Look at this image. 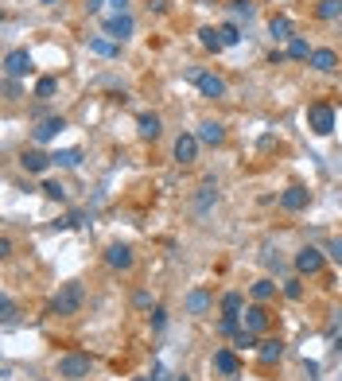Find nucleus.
I'll return each mask as SVG.
<instances>
[{"instance_id": "obj_1", "label": "nucleus", "mask_w": 342, "mask_h": 381, "mask_svg": "<svg viewBox=\"0 0 342 381\" xmlns=\"http://www.w3.org/2000/svg\"><path fill=\"white\" fill-rule=\"evenodd\" d=\"M187 82H195L198 94H203V98H210V101H222L225 94H230V86H225L222 74H214V70H203V67H191V70H187Z\"/></svg>"}, {"instance_id": "obj_2", "label": "nucleus", "mask_w": 342, "mask_h": 381, "mask_svg": "<svg viewBox=\"0 0 342 381\" xmlns=\"http://www.w3.org/2000/svg\"><path fill=\"white\" fill-rule=\"evenodd\" d=\"M334 105L331 101H311V105H307V128H311L315 137H331L334 133Z\"/></svg>"}, {"instance_id": "obj_3", "label": "nucleus", "mask_w": 342, "mask_h": 381, "mask_svg": "<svg viewBox=\"0 0 342 381\" xmlns=\"http://www.w3.org/2000/svg\"><path fill=\"white\" fill-rule=\"evenodd\" d=\"M82 284L78 280H67L59 288V296H55V300H51V312L55 315H62V319H67V315H78V307H82Z\"/></svg>"}, {"instance_id": "obj_4", "label": "nucleus", "mask_w": 342, "mask_h": 381, "mask_svg": "<svg viewBox=\"0 0 342 381\" xmlns=\"http://www.w3.org/2000/svg\"><path fill=\"white\" fill-rule=\"evenodd\" d=\"M101 31H105L113 43H125V40H132L137 20H132L128 12H109V16H101Z\"/></svg>"}, {"instance_id": "obj_5", "label": "nucleus", "mask_w": 342, "mask_h": 381, "mask_svg": "<svg viewBox=\"0 0 342 381\" xmlns=\"http://www.w3.org/2000/svg\"><path fill=\"white\" fill-rule=\"evenodd\" d=\"M55 370H59L62 381H86L89 370H94V362H89V354H62Z\"/></svg>"}, {"instance_id": "obj_6", "label": "nucleus", "mask_w": 342, "mask_h": 381, "mask_svg": "<svg viewBox=\"0 0 342 381\" xmlns=\"http://www.w3.org/2000/svg\"><path fill=\"white\" fill-rule=\"evenodd\" d=\"M31 70H35V59H31L28 47H12L8 55H4V78H28Z\"/></svg>"}, {"instance_id": "obj_7", "label": "nucleus", "mask_w": 342, "mask_h": 381, "mask_svg": "<svg viewBox=\"0 0 342 381\" xmlns=\"http://www.w3.org/2000/svg\"><path fill=\"white\" fill-rule=\"evenodd\" d=\"M296 273L300 276H315V273H323V264H327V253H323L319 245H303L300 253H296Z\"/></svg>"}, {"instance_id": "obj_8", "label": "nucleus", "mask_w": 342, "mask_h": 381, "mask_svg": "<svg viewBox=\"0 0 342 381\" xmlns=\"http://www.w3.org/2000/svg\"><path fill=\"white\" fill-rule=\"evenodd\" d=\"M171 160H176L179 167H191L198 160V137L195 133H179L176 137V148H171Z\"/></svg>"}, {"instance_id": "obj_9", "label": "nucleus", "mask_w": 342, "mask_h": 381, "mask_svg": "<svg viewBox=\"0 0 342 381\" xmlns=\"http://www.w3.org/2000/svg\"><path fill=\"white\" fill-rule=\"evenodd\" d=\"M105 264L113 269V273H128L132 264H137V253H132V245H125V242H113L105 249Z\"/></svg>"}, {"instance_id": "obj_10", "label": "nucleus", "mask_w": 342, "mask_h": 381, "mask_svg": "<svg viewBox=\"0 0 342 381\" xmlns=\"http://www.w3.org/2000/svg\"><path fill=\"white\" fill-rule=\"evenodd\" d=\"M307 203H311V191L303 183H292L280 191V206L288 210V214H300V210H307Z\"/></svg>"}, {"instance_id": "obj_11", "label": "nucleus", "mask_w": 342, "mask_h": 381, "mask_svg": "<svg viewBox=\"0 0 342 381\" xmlns=\"http://www.w3.org/2000/svg\"><path fill=\"white\" fill-rule=\"evenodd\" d=\"M241 327L245 331H253L264 339V331H268V312H264V303H245V312H241Z\"/></svg>"}, {"instance_id": "obj_12", "label": "nucleus", "mask_w": 342, "mask_h": 381, "mask_svg": "<svg viewBox=\"0 0 342 381\" xmlns=\"http://www.w3.org/2000/svg\"><path fill=\"white\" fill-rule=\"evenodd\" d=\"M67 128H70L67 117H43L40 125L31 128V140H35V144H51V140L59 137V133H67Z\"/></svg>"}, {"instance_id": "obj_13", "label": "nucleus", "mask_w": 342, "mask_h": 381, "mask_svg": "<svg viewBox=\"0 0 342 381\" xmlns=\"http://www.w3.org/2000/svg\"><path fill=\"white\" fill-rule=\"evenodd\" d=\"M214 370L222 373V378H237V373H241V358H237L234 346H218L214 350Z\"/></svg>"}, {"instance_id": "obj_14", "label": "nucleus", "mask_w": 342, "mask_h": 381, "mask_svg": "<svg viewBox=\"0 0 342 381\" xmlns=\"http://www.w3.org/2000/svg\"><path fill=\"white\" fill-rule=\"evenodd\" d=\"M20 167L28 171V176H43V171L51 167V156H47V152H40V148H24V152H20Z\"/></svg>"}, {"instance_id": "obj_15", "label": "nucleus", "mask_w": 342, "mask_h": 381, "mask_svg": "<svg viewBox=\"0 0 342 381\" xmlns=\"http://www.w3.org/2000/svg\"><path fill=\"white\" fill-rule=\"evenodd\" d=\"M183 303H187V315H210V307H214V292H206V288H191Z\"/></svg>"}, {"instance_id": "obj_16", "label": "nucleus", "mask_w": 342, "mask_h": 381, "mask_svg": "<svg viewBox=\"0 0 342 381\" xmlns=\"http://www.w3.org/2000/svg\"><path fill=\"white\" fill-rule=\"evenodd\" d=\"M195 137H198V144H206V148H222L225 144V125L222 121H203Z\"/></svg>"}, {"instance_id": "obj_17", "label": "nucleus", "mask_w": 342, "mask_h": 381, "mask_svg": "<svg viewBox=\"0 0 342 381\" xmlns=\"http://www.w3.org/2000/svg\"><path fill=\"white\" fill-rule=\"evenodd\" d=\"M137 133H140V140H160L164 137V121H160V113H140Z\"/></svg>"}, {"instance_id": "obj_18", "label": "nucleus", "mask_w": 342, "mask_h": 381, "mask_svg": "<svg viewBox=\"0 0 342 381\" xmlns=\"http://www.w3.org/2000/svg\"><path fill=\"white\" fill-rule=\"evenodd\" d=\"M307 62H311V67L319 70V74H334V70H339V55H334L331 47H315Z\"/></svg>"}, {"instance_id": "obj_19", "label": "nucleus", "mask_w": 342, "mask_h": 381, "mask_svg": "<svg viewBox=\"0 0 342 381\" xmlns=\"http://www.w3.org/2000/svg\"><path fill=\"white\" fill-rule=\"evenodd\" d=\"M257 358H261L264 366L280 362V358H284V342H280V339H261V346H257Z\"/></svg>"}, {"instance_id": "obj_20", "label": "nucleus", "mask_w": 342, "mask_h": 381, "mask_svg": "<svg viewBox=\"0 0 342 381\" xmlns=\"http://www.w3.org/2000/svg\"><path fill=\"white\" fill-rule=\"evenodd\" d=\"M249 296H253L257 303H268V300L276 296V280H273V276H261V280H253V284H249Z\"/></svg>"}, {"instance_id": "obj_21", "label": "nucleus", "mask_w": 342, "mask_h": 381, "mask_svg": "<svg viewBox=\"0 0 342 381\" xmlns=\"http://www.w3.org/2000/svg\"><path fill=\"white\" fill-rule=\"evenodd\" d=\"M198 43H203L206 51H225V40H222V28H210V24H206V28H198Z\"/></svg>"}, {"instance_id": "obj_22", "label": "nucleus", "mask_w": 342, "mask_h": 381, "mask_svg": "<svg viewBox=\"0 0 342 381\" xmlns=\"http://www.w3.org/2000/svg\"><path fill=\"white\" fill-rule=\"evenodd\" d=\"M214 203H218V187L214 183H203V187H198V195H195V214H206Z\"/></svg>"}, {"instance_id": "obj_23", "label": "nucleus", "mask_w": 342, "mask_h": 381, "mask_svg": "<svg viewBox=\"0 0 342 381\" xmlns=\"http://www.w3.org/2000/svg\"><path fill=\"white\" fill-rule=\"evenodd\" d=\"M230 346H234L237 354H245V350H257V346H261V335H253V331H245V327H241V331H237L234 339H230Z\"/></svg>"}, {"instance_id": "obj_24", "label": "nucleus", "mask_w": 342, "mask_h": 381, "mask_svg": "<svg viewBox=\"0 0 342 381\" xmlns=\"http://www.w3.org/2000/svg\"><path fill=\"white\" fill-rule=\"evenodd\" d=\"M268 35H273L276 43L292 40V20H288V16H273V20H268Z\"/></svg>"}, {"instance_id": "obj_25", "label": "nucleus", "mask_w": 342, "mask_h": 381, "mask_svg": "<svg viewBox=\"0 0 342 381\" xmlns=\"http://www.w3.org/2000/svg\"><path fill=\"white\" fill-rule=\"evenodd\" d=\"M51 164H55V167H78V164H82V152H78V148H62V152H51Z\"/></svg>"}, {"instance_id": "obj_26", "label": "nucleus", "mask_w": 342, "mask_h": 381, "mask_svg": "<svg viewBox=\"0 0 342 381\" xmlns=\"http://www.w3.org/2000/svg\"><path fill=\"white\" fill-rule=\"evenodd\" d=\"M89 51H94V55H105V59H113V55L121 51V43H113L109 35H94V40H89Z\"/></svg>"}, {"instance_id": "obj_27", "label": "nucleus", "mask_w": 342, "mask_h": 381, "mask_svg": "<svg viewBox=\"0 0 342 381\" xmlns=\"http://www.w3.org/2000/svg\"><path fill=\"white\" fill-rule=\"evenodd\" d=\"M311 51L315 47H307V40H300V35H292V40H288V59L307 62V59H311Z\"/></svg>"}, {"instance_id": "obj_28", "label": "nucleus", "mask_w": 342, "mask_h": 381, "mask_svg": "<svg viewBox=\"0 0 342 381\" xmlns=\"http://www.w3.org/2000/svg\"><path fill=\"white\" fill-rule=\"evenodd\" d=\"M315 16H319V20H339L342 0H319V4H315Z\"/></svg>"}, {"instance_id": "obj_29", "label": "nucleus", "mask_w": 342, "mask_h": 381, "mask_svg": "<svg viewBox=\"0 0 342 381\" xmlns=\"http://www.w3.org/2000/svg\"><path fill=\"white\" fill-rule=\"evenodd\" d=\"M245 312V296L241 292H225L222 296V315H241Z\"/></svg>"}, {"instance_id": "obj_30", "label": "nucleus", "mask_w": 342, "mask_h": 381, "mask_svg": "<svg viewBox=\"0 0 342 381\" xmlns=\"http://www.w3.org/2000/svg\"><path fill=\"white\" fill-rule=\"evenodd\" d=\"M230 12H234V20H253L257 4H253V0H230Z\"/></svg>"}, {"instance_id": "obj_31", "label": "nucleus", "mask_w": 342, "mask_h": 381, "mask_svg": "<svg viewBox=\"0 0 342 381\" xmlns=\"http://www.w3.org/2000/svg\"><path fill=\"white\" fill-rule=\"evenodd\" d=\"M218 331H222L225 339H234V335L241 331V315H222V319H218Z\"/></svg>"}, {"instance_id": "obj_32", "label": "nucleus", "mask_w": 342, "mask_h": 381, "mask_svg": "<svg viewBox=\"0 0 342 381\" xmlns=\"http://www.w3.org/2000/svg\"><path fill=\"white\" fill-rule=\"evenodd\" d=\"M222 40H225V47H237V43H241V28H237V20L222 24Z\"/></svg>"}, {"instance_id": "obj_33", "label": "nucleus", "mask_w": 342, "mask_h": 381, "mask_svg": "<svg viewBox=\"0 0 342 381\" xmlns=\"http://www.w3.org/2000/svg\"><path fill=\"white\" fill-rule=\"evenodd\" d=\"M280 292L288 296V300H303V280L300 276H288V280L280 284Z\"/></svg>"}, {"instance_id": "obj_34", "label": "nucleus", "mask_w": 342, "mask_h": 381, "mask_svg": "<svg viewBox=\"0 0 342 381\" xmlns=\"http://www.w3.org/2000/svg\"><path fill=\"white\" fill-rule=\"evenodd\" d=\"M43 195H47L51 203H62V198H67V187H62L59 179H47V183H43Z\"/></svg>"}, {"instance_id": "obj_35", "label": "nucleus", "mask_w": 342, "mask_h": 381, "mask_svg": "<svg viewBox=\"0 0 342 381\" xmlns=\"http://www.w3.org/2000/svg\"><path fill=\"white\" fill-rule=\"evenodd\" d=\"M55 90H59V78H51V74H47V78H40V82H35V98H43V101H47L51 94H55Z\"/></svg>"}, {"instance_id": "obj_36", "label": "nucleus", "mask_w": 342, "mask_h": 381, "mask_svg": "<svg viewBox=\"0 0 342 381\" xmlns=\"http://www.w3.org/2000/svg\"><path fill=\"white\" fill-rule=\"evenodd\" d=\"M0 319L4 323L16 319V300H12V296H0Z\"/></svg>"}, {"instance_id": "obj_37", "label": "nucleus", "mask_w": 342, "mask_h": 381, "mask_svg": "<svg viewBox=\"0 0 342 381\" xmlns=\"http://www.w3.org/2000/svg\"><path fill=\"white\" fill-rule=\"evenodd\" d=\"M327 261L342 264V237H331V245H327Z\"/></svg>"}, {"instance_id": "obj_38", "label": "nucleus", "mask_w": 342, "mask_h": 381, "mask_svg": "<svg viewBox=\"0 0 342 381\" xmlns=\"http://www.w3.org/2000/svg\"><path fill=\"white\" fill-rule=\"evenodd\" d=\"M167 327V312L164 307H152V331H164Z\"/></svg>"}, {"instance_id": "obj_39", "label": "nucleus", "mask_w": 342, "mask_h": 381, "mask_svg": "<svg viewBox=\"0 0 342 381\" xmlns=\"http://www.w3.org/2000/svg\"><path fill=\"white\" fill-rule=\"evenodd\" d=\"M148 8L156 12V16H164V12L171 8V0H148Z\"/></svg>"}, {"instance_id": "obj_40", "label": "nucleus", "mask_w": 342, "mask_h": 381, "mask_svg": "<svg viewBox=\"0 0 342 381\" xmlns=\"http://www.w3.org/2000/svg\"><path fill=\"white\" fill-rule=\"evenodd\" d=\"M132 303H137V307H152V296H148V292H137V296H132Z\"/></svg>"}, {"instance_id": "obj_41", "label": "nucleus", "mask_w": 342, "mask_h": 381, "mask_svg": "<svg viewBox=\"0 0 342 381\" xmlns=\"http://www.w3.org/2000/svg\"><path fill=\"white\" fill-rule=\"evenodd\" d=\"M0 257H12V237L8 234L0 237Z\"/></svg>"}, {"instance_id": "obj_42", "label": "nucleus", "mask_w": 342, "mask_h": 381, "mask_svg": "<svg viewBox=\"0 0 342 381\" xmlns=\"http://www.w3.org/2000/svg\"><path fill=\"white\" fill-rule=\"evenodd\" d=\"M105 4H109L113 12H128V0H105Z\"/></svg>"}, {"instance_id": "obj_43", "label": "nucleus", "mask_w": 342, "mask_h": 381, "mask_svg": "<svg viewBox=\"0 0 342 381\" xmlns=\"http://www.w3.org/2000/svg\"><path fill=\"white\" fill-rule=\"evenodd\" d=\"M86 8H89V12H94V16H98V12H101V8H105V0H86Z\"/></svg>"}, {"instance_id": "obj_44", "label": "nucleus", "mask_w": 342, "mask_h": 381, "mask_svg": "<svg viewBox=\"0 0 342 381\" xmlns=\"http://www.w3.org/2000/svg\"><path fill=\"white\" fill-rule=\"evenodd\" d=\"M43 4H59V0H43Z\"/></svg>"}]
</instances>
